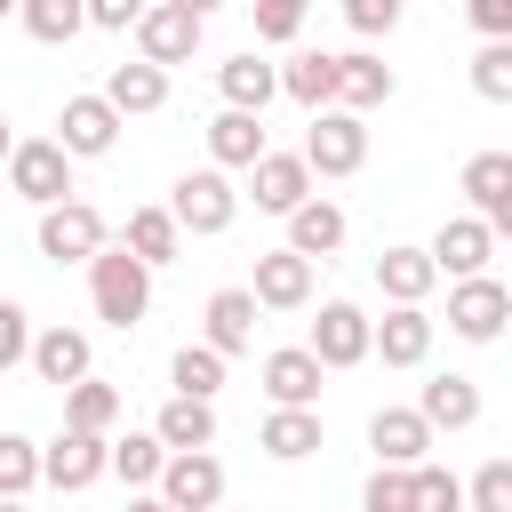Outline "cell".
<instances>
[{
    "instance_id": "obj_1",
    "label": "cell",
    "mask_w": 512,
    "mask_h": 512,
    "mask_svg": "<svg viewBox=\"0 0 512 512\" xmlns=\"http://www.w3.org/2000/svg\"><path fill=\"white\" fill-rule=\"evenodd\" d=\"M88 296H96V320L104 328H136L152 312V272L128 248H96L88 256Z\"/></svg>"
},
{
    "instance_id": "obj_2",
    "label": "cell",
    "mask_w": 512,
    "mask_h": 512,
    "mask_svg": "<svg viewBox=\"0 0 512 512\" xmlns=\"http://www.w3.org/2000/svg\"><path fill=\"white\" fill-rule=\"evenodd\" d=\"M200 32H208V16H200L192 0H152V8L136 16V64L168 72V64H184V56L200 48Z\"/></svg>"
},
{
    "instance_id": "obj_3",
    "label": "cell",
    "mask_w": 512,
    "mask_h": 512,
    "mask_svg": "<svg viewBox=\"0 0 512 512\" xmlns=\"http://www.w3.org/2000/svg\"><path fill=\"white\" fill-rule=\"evenodd\" d=\"M232 216H240V192H232V176H216V168H192V176H176V192H168V224H176V232H192V240H216Z\"/></svg>"
},
{
    "instance_id": "obj_4",
    "label": "cell",
    "mask_w": 512,
    "mask_h": 512,
    "mask_svg": "<svg viewBox=\"0 0 512 512\" xmlns=\"http://www.w3.org/2000/svg\"><path fill=\"white\" fill-rule=\"evenodd\" d=\"M296 160H304V176H352V168L368 160V128H360L352 112H312Z\"/></svg>"
},
{
    "instance_id": "obj_5",
    "label": "cell",
    "mask_w": 512,
    "mask_h": 512,
    "mask_svg": "<svg viewBox=\"0 0 512 512\" xmlns=\"http://www.w3.org/2000/svg\"><path fill=\"white\" fill-rule=\"evenodd\" d=\"M8 192L32 200V208H64V200H72V160H64L48 136H32V144L8 152Z\"/></svg>"
},
{
    "instance_id": "obj_6",
    "label": "cell",
    "mask_w": 512,
    "mask_h": 512,
    "mask_svg": "<svg viewBox=\"0 0 512 512\" xmlns=\"http://www.w3.org/2000/svg\"><path fill=\"white\" fill-rule=\"evenodd\" d=\"M504 320H512V288H504V280L480 272V280H456V288H448V328H456L464 344H496Z\"/></svg>"
},
{
    "instance_id": "obj_7",
    "label": "cell",
    "mask_w": 512,
    "mask_h": 512,
    "mask_svg": "<svg viewBox=\"0 0 512 512\" xmlns=\"http://www.w3.org/2000/svg\"><path fill=\"white\" fill-rule=\"evenodd\" d=\"M104 248V216L88 200H64V208H40V256L48 264H88Z\"/></svg>"
},
{
    "instance_id": "obj_8",
    "label": "cell",
    "mask_w": 512,
    "mask_h": 512,
    "mask_svg": "<svg viewBox=\"0 0 512 512\" xmlns=\"http://www.w3.org/2000/svg\"><path fill=\"white\" fill-rule=\"evenodd\" d=\"M304 352L320 360V376H328V368H360V360H368V312H360V304H344V296H336V304H320V320H312V344H304Z\"/></svg>"
},
{
    "instance_id": "obj_9",
    "label": "cell",
    "mask_w": 512,
    "mask_h": 512,
    "mask_svg": "<svg viewBox=\"0 0 512 512\" xmlns=\"http://www.w3.org/2000/svg\"><path fill=\"white\" fill-rule=\"evenodd\" d=\"M64 160H96V152H112L120 144V120H112V104L104 96H64V120H56V136H48Z\"/></svg>"
},
{
    "instance_id": "obj_10",
    "label": "cell",
    "mask_w": 512,
    "mask_h": 512,
    "mask_svg": "<svg viewBox=\"0 0 512 512\" xmlns=\"http://www.w3.org/2000/svg\"><path fill=\"white\" fill-rule=\"evenodd\" d=\"M368 448H376V472H416V464H432V456H424L432 432H424L416 408H376V416H368Z\"/></svg>"
},
{
    "instance_id": "obj_11",
    "label": "cell",
    "mask_w": 512,
    "mask_h": 512,
    "mask_svg": "<svg viewBox=\"0 0 512 512\" xmlns=\"http://www.w3.org/2000/svg\"><path fill=\"white\" fill-rule=\"evenodd\" d=\"M432 272H456V280H480L488 272V256H496V232L480 224V216H448L440 232H432Z\"/></svg>"
},
{
    "instance_id": "obj_12",
    "label": "cell",
    "mask_w": 512,
    "mask_h": 512,
    "mask_svg": "<svg viewBox=\"0 0 512 512\" xmlns=\"http://www.w3.org/2000/svg\"><path fill=\"white\" fill-rule=\"evenodd\" d=\"M104 448H112V440L56 432V440L40 448V480H48V488H64V496H80V488H96V480H104Z\"/></svg>"
},
{
    "instance_id": "obj_13",
    "label": "cell",
    "mask_w": 512,
    "mask_h": 512,
    "mask_svg": "<svg viewBox=\"0 0 512 512\" xmlns=\"http://www.w3.org/2000/svg\"><path fill=\"white\" fill-rule=\"evenodd\" d=\"M160 504L168 512H208V504H224V464L200 448V456H168L160 464Z\"/></svg>"
},
{
    "instance_id": "obj_14",
    "label": "cell",
    "mask_w": 512,
    "mask_h": 512,
    "mask_svg": "<svg viewBox=\"0 0 512 512\" xmlns=\"http://www.w3.org/2000/svg\"><path fill=\"white\" fill-rule=\"evenodd\" d=\"M248 200H256L264 216H296V208L312 200V176H304V160H296V152H264V160L248 168Z\"/></svg>"
},
{
    "instance_id": "obj_15",
    "label": "cell",
    "mask_w": 512,
    "mask_h": 512,
    "mask_svg": "<svg viewBox=\"0 0 512 512\" xmlns=\"http://www.w3.org/2000/svg\"><path fill=\"white\" fill-rule=\"evenodd\" d=\"M464 200L488 232H504L512 224V152H472L464 160Z\"/></svg>"
},
{
    "instance_id": "obj_16",
    "label": "cell",
    "mask_w": 512,
    "mask_h": 512,
    "mask_svg": "<svg viewBox=\"0 0 512 512\" xmlns=\"http://www.w3.org/2000/svg\"><path fill=\"white\" fill-rule=\"evenodd\" d=\"M368 352H384V368H416L432 352V320L424 304H392L384 320H368Z\"/></svg>"
},
{
    "instance_id": "obj_17",
    "label": "cell",
    "mask_w": 512,
    "mask_h": 512,
    "mask_svg": "<svg viewBox=\"0 0 512 512\" xmlns=\"http://www.w3.org/2000/svg\"><path fill=\"white\" fill-rule=\"evenodd\" d=\"M24 360H32V368H40V384H56V392L88 384V368H96V352H88V336H80V328H40Z\"/></svg>"
},
{
    "instance_id": "obj_18",
    "label": "cell",
    "mask_w": 512,
    "mask_h": 512,
    "mask_svg": "<svg viewBox=\"0 0 512 512\" xmlns=\"http://www.w3.org/2000/svg\"><path fill=\"white\" fill-rule=\"evenodd\" d=\"M248 296H256V312H296V304H312V264L272 248V256H256V288Z\"/></svg>"
},
{
    "instance_id": "obj_19",
    "label": "cell",
    "mask_w": 512,
    "mask_h": 512,
    "mask_svg": "<svg viewBox=\"0 0 512 512\" xmlns=\"http://www.w3.org/2000/svg\"><path fill=\"white\" fill-rule=\"evenodd\" d=\"M264 392H272V408H312V400H320V360H312L304 344L264 352Z\"/></svg>"
},
{
    "instance_id": "obj_20",
    "label": "cell",
    "mask_w": 512,
    "mask_h": 512,
    "mask_svg": "<svg viewBox=\"0 0 512 512\" xmlns=\"http://www.w3.org/2000/svg\"><path fill=\"white\" fill-rule=\"evenodd\" d=\"M216 88H224V112L264 120V104L280 96V64H264V56H232V64L216 72Z\"/></svg>"
},
{
    "instance_id": "obj_21",
    "label": "cell",
    "mask_w": 512,
    "mask_h": 512,
    "mask_svg": "<svg viewBox=\"0 0 512 512\" xmlns=\"http://www.w3.org/2000/svg\"><path fill=\"white\" fill-rule=\"evenodd\" d=\"M248 344H256V296H248V288H216V296H208V352L232 360V352H248Z\"/></svg>"
},
{
    "instance_id": "obj_22",
    "label": "cell",
    "mask_w": 512,
    "mask_h": 512,
    "mask_svg": "<svg viewBox=\"0 0 512 512\" xmlns=\"http://www.w3.org/2000/svg\"><path fill=\"white\" fill-rule=\"evenodd\" d=\"M416 416H424V432H464V424H480V384L472 376H432Z\"/></svg>"
},
{
    "instance_id": "obj_23",
    "label": "cell",
    "mask_w": 512,
    "mask_h": 512,
    "mask_svg": "<svg viewBox=\"0 0 512 512\" xmlns=\"http://www.w3.org/2000/svg\"><path fill=\"white\" fill-rule=\"evenodd\" d=\"M152 440H160L168 456H200V448H216V408H208V400H168V408L152 416Z\"/></svg>"
},
{
    "instance_id": "obj_24",
    "label": "cell",
    "mask_w": 512,
    "mask_h": 512,
    "mask_svg": "<svg viewBox=\"0 0 512 512\" xmlns=\"http://www.w3.org/2000/svg\"><path fill=\"white\" fill-rule=\"evenodd\" d=\"M104 104H112V120H144V112L168 104V72H152V64H112Z\"/></svg>"
},
{
    "instance_id": "obj_25",
    "label": "cell",
    "mask_w": 512,
    "mask_h": 512,
    "mask_svg": "<svg viewBox=\"0 0 512 512\" xmlns=\"http://www.w3.org/2000/svg\"><path fill=\"white\" fill-rule=\"evenodd\" d=\"M336 248H344V208L312 192V200L288 216V256H304V264H312V256H336Z\"/></svg>"
},
{
    "instance_id": "obj_26",
    "label": "cell",
    "mask_w": 512,
    "mask_h": 512,
    "mask_svg": "<svg viewBox=\"0 0 512 512\" xmlns=\"http://www.w3.org/2000/svg\"><path fill=\"white\" fill-rule=\"evenodd\" d=\"M368 104H392V64L376 56H336V112H368Z\"/></svg>"
},
{
    "instance_id": "obj_27",
    "label": "cell",
    "mask_w": 512,
    "mask_h": 512,
    "mask_svg": "<svg viewBox=\"0 0 512 512\" xmlns=\"http://www.w3.org/2000/svg\"><path fill=\"white\" fill-rule=\"evenodd\" d=\"M208 152H216V176H224V168H256L272 144H264V120H248V112H216V120H208Z\"/></svg>"
},
{
    "instance_id": "obj_28",
    "label": "cell",
    "mask_w": 512,
    "mask_h": 512,
    "mask_svg": "<svg viewBox=\"0 0 512 512\" xmlns=\"http://www.w3.org/2000/svg\"><path fill=\"white\" fill-rule=\"evenodd\" d=\"M280 88H288L304 112H336V56H328V48H304L296 64H280Z\"/></svg>"
},
{
    "instance_id": "obj_29",
    "label": "cell",
    "mask_w": 512,
    "mask_h": 512,
    "mask_svg": "<svg viewBox=\"0 0 512 512\" xmlns=\"http://www.w3.org/2000/svg\"><path fill=\"white\" fill-rule=\"evenodd\" d=\"M432 280H440V272H432L424 248H384V256H376V288H384L392 304H424Z\"/></svg>"
},
{
    "instance_id": "obj_30",
    "label": "cell",
    "mask_w": 512,
    "mask_h": 512,
    "mask_svg": "<svg viewBox=\"0 0 512 512\" xmlns=\"http://www.w3.org/2000/svg\"><path fill=\"white\" fill-rule=\"evenodd\" d=\"M256 448H264V456H280V464L312 456V448H320V408H272V416H264V432H256Z\"/></svg>"
},
{
    "instance_id": "obj_31",
    "label": "cell",
    "mask_w": 512,
    "mask_h": 512,
    "mask_svg": "<svg viewBox=\"0 0 512 512\" xmlns=\"http://www.w3.org/2000/svg\"><path fill=\"white\" fill-rule=\"evenodd\" d=\"M120 248H128V256H136V264L152 272V264H176L184 232L168 224V208H128V240H120Z\"/></svg>"
},
{
    "instance_id": "obj_32",
    "label": "cell",
    "mask_w": 512,
    "mask_h": 512,
    "mask_svg": "<svg viewBox=\"0 0 512 512\" xmlns=\"http://www.w3.org/2000/svg\"><path fill=\"white\" fill-rule=\"evenodd\" d=\"M112 416H120V392H112V384H96V376H88V384H72V392H64V432L104 440V432H112Z\"/></svg>"
},
{
    "instance_id": "obj_33",
    "label": "cell",
    "mask_w": 512,
    "mask_h": 512,
    "mask_svg": "<svg viewBox=\"0 0 512 512\" xmlns=\"http://www.w3.org/2000/svg\"><path fill=\"white\" fill-rule=\"evenodd\" d=\"M160 464H168V448H160L152 432H128V440H112V448H104V472H120L128 488H152V480H160Z\"/></svg>"
},
{
    "instance_id": "obj_34",
    "label": "cell",
    "mask_w": 512,
    "mask_h": 512,
    "mask_svg": "<svg viewBox=\"0 0 512 512\" xmlns=\"http://www.w3.org/2000/svg\"><path fill=\"white\" fill-rule=\"evenodd\" d=\"M16 16H24V32H32L40 48H64V40L88 24V16H80V0H24Z\"/></svg>"
},
{
    "instance_id": "obj_35",
    "label": "cell",
    "mask_w": 512,
    "mask_h": 512,
    "mask_svg": "<svg viewBox=\"0 0 512 512\" xmlns=\"http://www.w3.org/2000/svg\"><path fill=\"white\" fill-rule=\"evenodd\" d=\"M168 376H176V400H216V392H224V360H216L208 344H184Z\"/></svg>"
},
{
    "instance_id": "obj_36",
    "label": "cell",
    "mask_w": 512,
    "mask_h": 512,
    "mask_svg": "<svg viewBox=\"0 0 512 512\" xmlns=\"http://www.w3.org/2000/svg\"><path fill=\"white\" fill-rule=\"evenodd\" d=\"M408 496H416V512H464V480L448 464H416L408 472Z\"/></svg>"
},
{
    "instance_id": "obj_37",
    "label": "cell",
    "mask_w": 512,
    "mask_h": 512,
    "mask_svg": "<svg viewBox=\"0 0 512 512\" xmlns=\"http://www.w3.org/2000/svg\"><path fill=\"white\" fill-rule=\"evenodd\" d=\"M40 480V448L24 440V432H0V496H16L24 504V488Z\"/></svg>"
},
{
    "instance_id": "obj_38",
    "label": "cell",
    "mask_w": 512,
    "mask_h": 512,
    "mask_svg": "<svg viewBox=\"0 0 512 512\" xmlns=\"http://www.w3.org/2000/svg\"><path fill=\"white\" fill-rule=\"evenodd\" d=\"M472 88H480L488 104H512V40H488V48L472 56Z\"/></svg>"
},
{
    "instance_id": "obj_39",
    "label": "cell",
    "mask_w": 512,
    "mask_h": 512,
    "mask_svg": "<svg viewBox=\"0 0 512 512\" xmlns=\"http://www.w3.org/2000/svg\"><path fill=\"white\" fill-rule=\"evenodd\" d=\"M464 512H512V464H504V456H488V464L472 472V488H464Z\"/></svg>"
},
{
    "instance_id": "obj_40",
    "label": "cell",
    "mask_w": 512,
    "mask_h": 512,
    "mask_svg": "<svg viewBox=\"0 0 512 512\" xmlns=\"http://www.w3.org/2000/svg\"><path fill=\"white\" fill-rule=\"evenodd\" d=\"M360 512H416V496H408V472H376V480L360 488Z\"/></svg>"
},
{
    "instance_id": "obj_41",
    "label": "cell",
    "mask_w": 512,
    "mask_h": 512,
    "mask_svg": "<svg viewBox=\"0 0 512 512\" xmlns=\"http://www.w3.org/2000/svg\"><path fill=\"white\" fill-rule=\"evenodd\" d=\"M24 352H32V320H24V304H8V296H0V376H8Z\"/></svg>"
},
{
    "instance_id": "obj_42",
    "label": "cell",
    "mask_w": 512,
    "mask_h": 512,
    "mask_svg": "<svg viewBox=\"0 0 512 512\" xmlns=\"http://www.w3.org/2000/svg\"><path fill=\"white\" fill-rule=\"evenodd\" d=\"M296 32H304V8L296 0H264L256 8V40H296Z\"/></svg>"
},
{
    "instance_id": "obj_43",
    "label": "cell",
    "mask_w": 512,
    "mask_h": 512,
    "mask_svg": "<svg viewBox=\"0 0 512 512\" xmlns=\"http://www.w3.org/2000/svg\"><path fill=\"white\" fill-rule=\"evenodd\" d=\"M344 24L352 32H392L400 24V0H344Z\"/></svg>"
},
{
    "instance_id": "obj_44",
    "label": "cell",
    "mask_w": 512,
    "mask_h": 512,
    "mask_svg": "<svg viewBox=\"0 0 512 512\" xmlns=\"http://www.w3.org/2000/svg\"><path fill=\"white\" fill-rule=\"evenodd\" d=\"M80 16H88L96 32H136V16H144V8H136V0H88Z\"/></svg>"
},
{
    "instance_id": "obj_45",
    "label": "cell",
    "mask_w": 512,
    "mask_h": 512,
    "mask_svg": "<svg viewBox=\"0 0 512 512\" xmlns=\"http://www.w3.org/2000/svg\"><path fill=\"white\" fill-rule=\"evenodd\" d=\"M472 24L488 40H512V0H472Z\"/></svg>"
},
{
    "instance_id": "obj_46",
    "label": "cell",
    "mask_w": 512,
    "mask_h": 512,
    "mask_svg": "<svg viewBox=\"0 0 512 512\" xmlns=\"http://www.w3.org/2000/svg\"><path fill=\"white\" fill-rule=\"evenodd\" d=\"M128 512H168V504L160 496H128Z\"/></svg>"
},
{
    "instance_id": "obj_47",
    "label": "cell",
    "mask_w": 512,
    "mask_h": 512,
    "mask_svg": "<svg viewBox=\"0 0 512 512\" xmlns=\"http://www.w3.org/2000/svg\"><path fill=\"white\" fill-rule=\"evenodd\" d=\"M8 152H16V136H8V120H0V160H8Z\"/></svg>"
},
{
    "instance_id": "obj_48",
    "label": "cell",
    "mask_w": 512,
    "mask_h": 512,
    "mask_svg": "<svg viewBox=\"0 0 512 512\" xmlns=\"http://www.w3.org/2000/svg\"><path fill=\"white\" fill-rule=\"evenodd\" d=\"M0 512H24V504H16V496H0Z\"/></svg>"
}]
</instances>
